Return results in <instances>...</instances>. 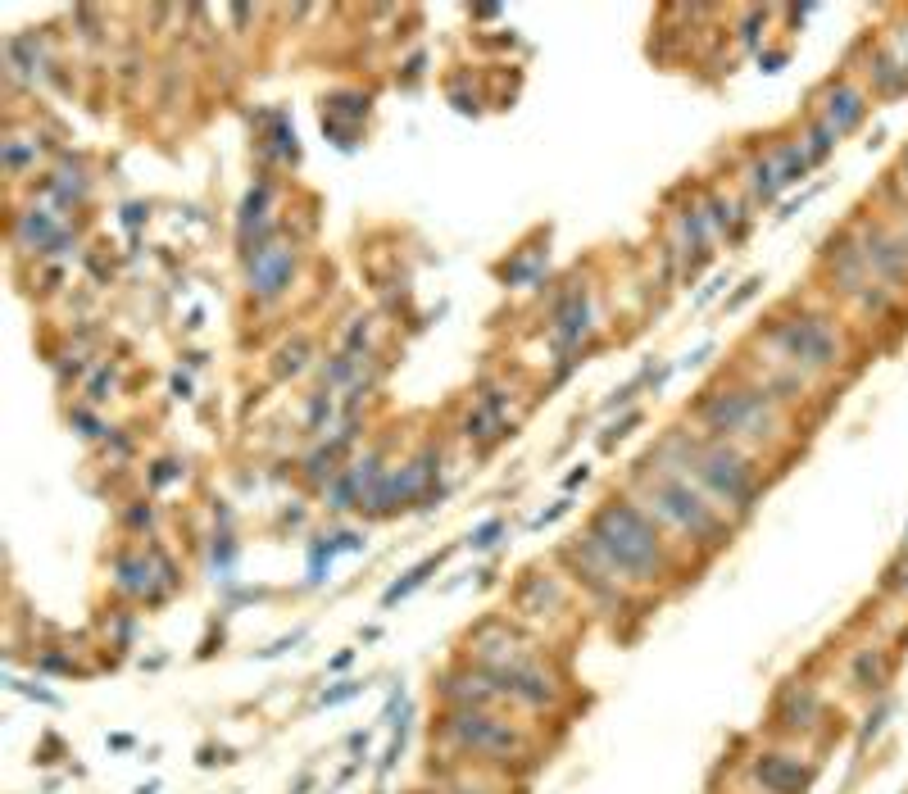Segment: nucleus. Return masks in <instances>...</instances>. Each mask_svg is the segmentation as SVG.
Masks as SVG:
<instances>
[{
  "instance_id": "6ab92c4d",
  "label": "nucleus",
  "mask_w": 908,
  "mask_h": 794,
  "mask_svg": "<svg viewBox=\"0 0 908 794\" xmlns=\"http://www.w3.org/2000/svg\"><path fill=\"white\" fill-rule=\"evenodd\" d=\"M750 772L768 794H804V785H809V772L786 754H759L750 763Z\"/></svg>"
},
{
  "instance_id": "8fccbe9b",
  "label": "nucleus",
  "mask_w": 908,
  "mask_h": 794,
  "mask_svg": "<svg viewBox=\"0 0 908 794\" xmlns=\"http://www.w3.org/2000/svg\"><path fill=\"white\" fill-rule=\"evenodd\" d=\"M722 286H727V277H713V282H709V286H704V291H700V295H695V309H704V304H709V300H713V295H722Z\"/></svg>"
},
{
  "instance_id": "aec40b11",
  "label": "nucleus",
  "mask_w": 908,
  "mask_h": 794,
  "mask_svg": "<svg viewBox=\"0 0 908 794\" xmlns=\"http://www.w3.org/2000/svg\"><path fill=\"white\" fill-rule=\"evenodd\" d=\"M700 205H704V218H709L713 236H727V241H741V236H745V227H750V214H745L741 200H731L727 191L709 187V191L700 196Z\"/></svg>"
},
{
  "instance_id": "864d4df0",
  "label": "nucleus",
  "mask_w": 908,
  "mask_h": 794,
  "mask_svg": "<svg viewBox=\"0 0 908 794\" xmlns=\"http://www.w3.org/2000/svg\"><path fill=\"white\" fill-rule=\"evenodd\" d=\"M350 663H355V649H341V654H336V658H332V663H327V667H332V672H346Z\"/></svg>"
},
{
  "instance_id": "f257e3e1",
  "label": "nucleus",
  "mask_w": 908,
  "mask_h": 794,
  "mask_svg": "<svg viewBox=\"0 0 908 794\" xmlns=\"http://www.w3.org/2000/svg\"><path fill=\"white\" fill-rule=\"evenodd\" d=\"M573 545L586 559H595L613 581H622L627 590H654L668 577L681 572L677 540L641 509L627 491L609 495L604 504H595L591 518L582 522V536H573Z\"/></svg>"
},
{
  "instance_id": "f3484780",
  "label": "nucleus",
  "mask_w": 908,
  "mask_h": 794,
  "mask_svg": "<svg viewBox=\"0 0 908 794\" xmlns=\"http://www.w3.org/2000/svg\"><path fill=\"white\" fill-rule=\"evenodd\" d=\"M863 118H868V96H863L859 87L849 78L831 82L827 91H822V105H818V123L822 128H831L836 137H849V132L859 128Z\"/></svg>"
},
{
  "instance_id": "1a4fd4ad",
  "label": "nucleus",
  "mask_w": 908,
  "mask_h": 794,
  "mask_svg": "<svg viewBox=\"0 0 908 794\" xmlns=\"http://www.w3.org/2000/svg\"><path fill=\"white\" fill-rule=\"evenodd\" d=\"M241 264H246V295L250 300L277 304V300H287L296 277H300V246L296 241H273V246L255 250V255L241 259Z\"/></svg>"
},
{
  "instance_id": "72a5a7b5",
  "label": "nucleus",
  "mask_w": 908,
  "mask_h": 794,
  "mask_svg": "<svg viewBox=\"0 0 908 794\" xmlns=\"http://www.w3.org/2000/svg\"><path fill=\"white\" fill-rule=\"evenodd\" d=\"M114 391H119V373L114 368H96V377L87 382V400L105 404V400H114Z\"/></svg>"
},
{
  "instance_id": "c9c22d12",
  "label": "nucleus",
  "mask_w": 908,
  "mask_h": 794,
  "mask_svg": "<svg viewBox=\"0 0 908 794\" xmlns=\"http://www.w3.org/2000/svg\"><path fill=\"white\" fill-rule=\"evenodd\" d=\"M359 690H364V681H336V686H327L323 695H318V708H336V704H346V699H355Z\"/></svg>"
},
{
  "instance_id": "20e7f679",
  "label": "nucleus",
  "mask_w": 908,
  "mask_h": 794,
  "mask_svg": "<svg viewBox=\"0 0 908 794\" xmlns=\"http://www.w3.org/2000/svg\"><path fill=\"white\" fill-rule=\"evenodd\" d=\"M432 745H445L459 763L509 772L518 763H536V731L509 722V713H482V708H441L432 722Z\"/></svg>"
},
{
  "instance_id": "58836bf2",
  "label": "nucleus",
  "mask_w": 908,
  "mask_h": 794,
  "mask_svg": "<svg viewBox=\"0 0 908 794\" xmlns=\"http://www.w3.org/2000/svg\"><path fill=\"white\" fill-rule=\"evenodd\" d=\"M10 686H14V690H19V695L37 699V704H50V708L60 704V695H50V690H46V686H37V681H14V677H10Z\"/></svg>"
},
{
  "instance_id": "a19ab883",
  "label": "nucleus",
  "mask_w": 908,
  "mask_h": 794,
  "mask_svg": "<svg viewBox=\"0 0 908 794\" xmlns=\"http://www.w3.org/2000/svg\"><path fill=\"white\" fill-rule=\"evenodd\" d=\"M395 713H405V686H395L391 695H386L382 717H377V722H382V726H395Z\"/></svg>"
},
{
  "instance_id": "de8ad7c7",
  "label": "nucleus",
  "mask_w": 908,
  "mask_h": 794,
  "mask_svg": "<svg viewBox=\"0 0 908 794\" xmlns=\"http://www.w3.org/2000/svg\"><path fill=\"white\" fill-rule=\"evenodd\" d=\"M73 427H82V436H100V432H105V427H100V422L91 418L87 409H73Z\"/></svg>"
},
{
  "instance_id": "c756f323",
  "label": "nucleus",
  "mask_w": 908,
  "mask_h": 794,
  "mask_svg": "<svg viewBox=\"0 0 908 794\" xmlns=\"http://www.w3.org/2000/svg\"><path fill=\"white\" fill-rule=\"evenodd\" d=\"M359 377V359L346 350H336L332 359L323 363V391H336V386H350Z\"/></svg>"
},
{
  "instance_id": "e433bc0d",
  "label": "nucleus",
  "mask_w": 908,
  "mask_h": 794,
  "mask_svg": "<svg viewBox=\"0 0 908 794\" xmlns=\"http://www.w3.org/2000/svg\"><path fill=\"white\" fill-rule=\"evenodd\" d=\"M405 736H409V726L400 722V726H391V745H386V754H382V763H377V772H395V758L405 754Z\"/></svg>"
},
{
  "instance_id": "680f3d73",
  "label": "nucleus",
  "mask_w": 908,
  "mask_h": 794,
  "mask_svg": "<svg viewBox=\"0 0 908 794\" xmlns=\"http://www.w3.org/2000/svg\"><path fill=\"white\" fill-rule=\"evenodd\" d=\"M373 794H382V790H373Z\"/></svg>"
},
{
  "instance_id": "5701e85b",
  "label": "nucleus",
  "mask_w": 908,
  "mask_h": 794,
  "mask_svg": "<svg viewBox=\"0 0 908 794\" xmlns=\"http://www.w3.org/2000/svg\"><path fill=\"white\" fill-rule=\"evenodd\" d=\"M323 123H336V118H350V128H359L368 118V105L373 100L364 96V91H332V96H323Z\"/></svg>"
},
{
  "instance_id": "a878e982",
  "label": "nucleus",
  "mask_w": 908,
  "mask_h": 794,
  "mask_svg": "<svg viewBox=\"0 0 908 794\" xmlns=\"http://www.w3.org/2000/svg\"><path fill=\"white\" fill-rule=\"evenodd\" d=\"M273 373L277 377H300L309 368V359H314V345H309V336H291V341H282L277 345V354H273Z\"/></svg>"
},
{
  "instance_id": "bf43d9fd",
  "label": "nucleus",
  "mask_w": 908,
  "mask_h": 794,
  "mask_svg": "<svg viewBox=\"0 0 908 794\" xmlns=\"http://www.w3.org/2000/svg\"><path fill=\"white\" fill-rule=\"evenodd\" d=\"M137 794H159V781H146V785H137Z\"/></svg>"
},
{
  "instance_id": "9d476101",
  "label": "nucleus",
  "mask_w": 908,
  "mask_h": 794,
  "mask_svg": "<svg viewBox=\"0 0 908 794\" xmlns=\"http://www.w3.org/2000/svg\"><path fill=\"white\" fill-rule=\"evenodd\" d=\"M545 332H550V345L559 359H582L586 341L595 336V309H591V291L582 282H573L559 300L550 304V318H545Z\"/></svg>"
},
{
  "instance_id": "052dcab7",
  "label": "nucleus",
  "mask_w": 908,
  "mask_h": 794,
  "mask_svg": "<svg viewBox=\"0 0 908 794\" xmlns=\"http://www.w3.org/2000/svg\"><path fill=\"white\" fill-rule=\"evenodd\" d=\"M904 173H908V150H904Z\"/></svg>"
},
{
  "instance_id": "49530a36",
  "label": "nucleus",
  "mask_w": 908,
  "mask_h": 794,
  "mask_svg": "<svg viewBox=\"0 0 908 794\" xmlns=\"http://www.w3.org/2000/svg\"><path fill=\"white\" fill-rule=\"evenodd\" d=\"M178 463H173V459H164V463H155V472H150V486H164V481H173V477H178Z\"/></svg>"
},
{
  "instance_id": "393cba45",
  "label": "nucleus",
  "mask_w": 908,
  "mask_h": 794,
  "mask_svg": "<svg viewBox=\"0 0 908 794\" xmlns=\"http://www.w3.org/2000/svg\"><path fill=\"white\" fill-rule=\"evenodd\" d=\"M436 568H441V554H427L423 563H414V568H409L405 577L395 581V586H386V590H382V608H395V604H400V599H409V595H414L418 586H423L427 577H432Z\"/></svg>"
},
{
  "instance_id": "f03ea898",
  "label": "nucleus",
  "mask_w": 908,
  "mask_h": 794,
  "mask_svg": "<svg viewBox=\"0 0 908 794\" xmlns=\"http://www.w3.org/2000/svg\"><path fill=\"white\" fill-rule=\"evenodd\" d=\"M650 454L659 463H668V468H677L681 477H691L722 513L745 518V513L759 504L763 481H759V468H754V459H750L745 445L722 441V436H709V432H700V427L686 422V427L663 432V441L654 445Z\"/></svg>"
},
{
  "instance_id": "4c0bfd02",
  "label": "nucleus",
  "mask_w": 908,
  "mask_h": 794,
  "mask_svg": "<svg viewBox=\"0 0 908 794\" xmlns=\"http://www.w3.org/2000/svg\"><path fill=\"white\" fill-rule=\"evenodd\" d=\"M123 522H128L132 531H150V527H155V504H146V500H141V504H132V509H128V518H123Z\"/></svg>"
},
{
  "instance_id": "4be33fe9",
  "label": "nucleus",
  "mask_w": 908,
  "mask_h": 794,
  "mask_svg": "<svg viewBox=\"0 0 908 794\" xmlns=\"http://www.w3.org/2000/svg\"><path fill=\"white\" fill-rule=\"evenodd\" d=\"M745 191H750V205H772V200L786 191L772 155H754L750 164H745Z\"/></svg>"
},
{
  "instance_id": "a211bd4d",
  "label": "nucleus",
  "mask_w": 908,
  "mask_h": 794,
  "mask_svg": "<svg viewBox=\"0 0 908 794\" xmlns=\"http://www.w3.org/2000/svg\"><path fill=\"white\" fill-rule=\"evenodd\" d=\"M368 549V536L355 527H332L309 545V586H323L327 572H332V559L336 554H364Z\"/></svg>"
},
{
  "instance_id": "473e14b6",
  "label": "nucleus",
  "mask_w": 908,
  "mask_h": 794,
  "mask_svg": "<svg viewBox=\"0 0 908 794\" xmlns=\"http://www.w3.org/2000/svg\"><path fill=\"white\" fill-rule=\"evenodd\" d=\"M500 536H504V518H486L482 527L468 536V549H473V554H491V549L500 545Z\"/></svg>"
},
{
  "instance_id": "f704fd0d",
  "label": "nucleus",
  "mask_w": 908,
  "mask_h": 794,
  "mask_svg": "<svg viewBox=\"0 0 908 794\" xmlns=\"http://www.w3.org/2000/svg\"><path fill=\"white\" fill-rule=\"evenodd\" d=\"M632 427H641V409H627V413H622L609 432L600 436V445H604V450H613L618 441H627V436H632Z\"/></svg>"
},
{
  "instance_id": "b1692460",
  "label": "nucleus",
  "mask_w": 908,
  "mask_h": 794,
  "mask_svg": "<svg viewBox=\"0 0 908 794\" xmlns=\"http://www.w3.org/2000/svg\"><path fill=\"white\" fill-rule=\"evenodd\" d=\"M772 164H777V173H781V187H795V182H804V173L813 168L804 141H781V146L772 150Z\"/></svg>"
},
{
  "instance_id": "0eeeda50",
  "label": "nucleus",
  "mask_w": 908,
  "mask_h": 794,
  "mask_svg": "<svg viewBox=\"0 0 908 794\" xmlns=\"http://www.w3.org/2000/svg\"><path fill=\"white\" fill-rule=\"evenodd\" d=\"M477 677H486L500 699L509 708H523V713H559L563 708V677H554L545 658H536L532 649L514 658H500V663H468Z\"/></svg>"
},
{
  "instance_id": "13d9d810",
  "label": "nucleus",
  "mask_w": 908,
  "mask_h": 794,
  "mask_svg": "<svg viewBox=\"0 0 908 794\" xmlns=\"http://www.w3.org/2000/svg\"><path fill=\"white\" fill-rule=\"evenodd\" d=\"M109 749H132V736H109Z\"/></svg>"
},
{
  "instance_id": "c85d7f7f",
  "label": "nucleus",
  "mask_w": 908,
  "mask_h": 794,
  "mask_svg": "<svg viewBox=\"0 0 908 794\" xmlns=\"http://www.w3.org/2000/svg\"><path fill=\"white\" fill-rule=\"evenodd\" d=\"M341 350L355 354L359 363H368L377 354V341H373V318H355V323L346 327V341H341Z\"/></svg>"
},
{
  "instance_id": "7ed1b4c3",
  "label": "nucleus",
  "mask_w": 908,
  "mask_h": 794,
  "mask_svg": "<svg viewBox=\"0 0 908 794\" xmlns=\"http://www.w3.org/2000/svg\"><path fill=\"white\" fill-rule=\"evenodd\" d=\"M627 495H632L668 536L686 540V545L722 549L731 540L727 513H722L691 477H681L677 468L659 463L654 454H645V459L627 472Z\"/></svg>"
},
{
  "instance_id": "cd10ccee",
  "label": "nucleus",
  "mask_w": 908,
  "mask_h": 794,
  "mask_svg": "<svg viewBox=\"0 0 908 794\" xmlns=\"http://www.w3.org/2000/svg\"><path fill=\"white\" fill-rule=\"evenodd\" d=\"M332 418H336V395L318 386V391L309 395V404H305V432L309 436L327 432V427H332Z\"/></svg>"
},
{
  "instance_id": "09e8293b",
  "label": "nucleus",
  "mask_w": 908,
  "mask_h": 794,
  "mask_svg": "<svg viewBox=\"0 0 908 794\" xmlns=\"http://www.w3.org/2000/svg\"><path fill=\"white\" fill-rule=\"evenodd\" d=\"M586 481H591V468H586V463H577V468L563 477V491H577V486H586Z\"/></svg>"
},
{
  "instance_id": "79ce46f5",
  "label": "nucleus",
  "mask_w": 908,
  "mask_h": 794,
  "mask_svg": "<svg viewBox=\"0 0 908 794\" xmlns=\"http://www.w3.org/2000/svg\"><path fill=\"white\" fill-rule=\"evenodd\" d=\"M868 672H872V681H877V690H881V658L877 654H859V663H854V677H859V681H868Z\"/></svg>"
},
{
  "instance_id": "ddd939ff",
  "label": "nucleus",
  "mask_w": 908,
  "mask_h": 794,
  "mask_svg": "<svg viewBox=\"0 0 908 794\" xmlns=\"http://www.w3.org/2000/svg\"><path fill=\"white\" fill-rule=\"evenodd\" d=\"M10 241H14V250H19V255H37V259L64 255L60 246H69V227L60 223V214H55L50 205H28V209H19V214H14Z\"/></svg>"
},
{
  "instance_id": "bb28decb",
  "label": "nucleus",
  "mask_w": 908,
  "mask_h": 794,
  "mask_svg": "<svg viewBox=\"0 0 908 794\" xmlns=\"http://www.w3.org/2000/svg\"><path fill=\"white\" fill-rule=\"evenodd\" d=\"M427 794H500V790L486 785L482 772H468V763H464V767H454V772L436 776V790H427Z\"/></svg>"
},
{
  "instance_id": "a18cd8bd",
  "label": "nucleus",
  "mask_w": 908,
  "mask_h": 794,
  "mask_svg": "<svg viewBox=\"0 0 908 794\" xmlns=\"http://www.w3.org/2000/svg\"><path fill=\"white\" fill-rule=\"evenodd\" d=\"M37 672H73V663L64 654H41L37 658Z\"/></svg>"
},
{
  "instance_id": "f8f14e48",
  "label": "nucleus",
  "mask_w": 908,
  "mask_h": 794,
  "mask_svg": "<svg viewBox=\"0 0 908 794\" xmlns=\"http://www.w3.org/2000/svg\"><path fill=\"white\" fill-rule=\"evenodd\" d=\"M568 613V581L554 568H527L514 586V622H536V618H563Z\"/></svg>"
},
{
  "instance_id": "9b49d317",
  "label": "nucleus",
  "mask_w": 908,
  "mask_h": 794,
  "mask_svg": "<svg viewBox=\"0 0 908 794\" xmlns=\"http://www.w3.org/2000/svg\"><path fill=\"white\" fill-rule=\"evenodd\" d=\"M559 563L568 568V577H573V586L582 590L586 599H591L600 613H609V618H622V613H636V590H627L622 581H613L609 572L600 568L595 559H586L582 549L568 540V545L559 549Z\"/></svg>"
},
{
  "instance_id": "4468645a",
  "label": "nucleus",
  "mask_w": 908,
  "mask_h": 794,
  "mask_svg": "<svg viewBox=\"0 0 908 794\" xmlns=\"http://www.w3.org/2000/svg\"><path fill=\"white\" fill-rule=\"evenodd\" d=\"M109 577H114V590L123 599H132V604H164L168 599L164 577H159L150 549H119L114 563H109Z\"/></svg>"
},
{
  "instance_id": "c03bdc74",
  "label": "nucleus",
  "mask_w": 908,
  "mask_h": 794,
  "mask_svg": "<svg viewBox=\"0 0 908 794\" xmlns=\"http://www.w3.org/2000/svg\"><path fill=\"white\" fill-rule=\"evenodd\" d=\"M759 286H763V277H750V282H741V291H736V295L727 300V314H736V309H741V304L750 300V295L759 291Z\"/></svg>"
},
{
  "instance_id": "2f4dec72",
  "label": "nucleus",
  "mask_w": 908,
  "mask_h": 794,
  "mask_svg": "<svg viewBox=\"0 0 908 794\" xmlns=\"http://www.w3.org/2000/svg\"><path fill=\"white\" fill-rule=\"evenodd\" d=\"M209 559H214L218 581H232V563H237V540H232V531L214 536V549H209Z\"/></svg>"
},
{
  "instance_id": "6e6d98bb",
  "label": "nucleus",
  "mask_w": 908,
  "mask_h": 794,
  "mask_svg": "<svg viewBox=\"0 0 908 794\" xmlns=\"http://www.w3.org/2000/svg\"><path fill=\"white\" fill-rule=\"evenodd\" d=\"M309 790H314V772H305V776H300V781H296V790H291V794H309Z\"/></svg>"
},
{
  "instance_id": "6e6552de",
  "label": "nucleus",
  "mask_w": 908,
  "mask_h": 794,
  "mask_svg": "<svg viewBox=\"0 0 908 794\" xmlns=\"http://www.w3.org/2000/svg\"><path fill=\"white\" fill-rule=\"evenodd\" d=\"M772 350L795 368V373H827L840 363V332L836 323L827 318H813V314H800V318H781L777 327L768 332Z\"/></svg>"
},
{
  "instance_id": "423d86ee",
  "label": "nucleus",
  "mask_w": 908,
  "mask_h": 794,
  "mask_svg": "<svg viewBox=\"0 0 908 794\" xmlns=\"http://www.w3.org/2000/svg\"><path fill=\"white\" fill-rule=\"evenodd\" d=\"M436 477H441V450H436V445H423L414 459L391 463V468L373 481V491L359 500V513H364V518H395V513L414 509V504H423V500H441Z\"/></svg>"
},
{
  "instance_id": "2eb2a0df",
  "label": "nucleus",
  "mask_w": 908,
  "mask_h": 794,
  "mask_svg": "<svg viewBox=\"0 0 908 794\" xmlns=\"http://www.w3.org/2000/svg\"><path fill=\"white\" fill-rule=\"evenodd\" d=\"M391 468L386 463V445H373V450H364V454H355V459L341 468V477L332 481L323 491V500H327V513H350V509H359V500H364L368 491H373V481L382 477V472Z\"/></svg>"
},
{
  "instance_id": "5fc2aeb1",
  "label": "nucleus",
  "mask_w": 908,
  "mask_h": 794,
  "mask_svg": "<svg viewBox=\"0 0 908 794\" xmlns=\"http://www.w3.org/2000/svg\"><path fill=\"white\" fill-rule=\"evenodd\" d=\"M709 354H713V345L704 341V345H700V350H695V354H686V368H700V363L709 359Z\"/></svg>"
},
{
  "instance_id": "603ef678",
  "label": "nucleus",
  "mask_w": 908,
  "mask_h": 794,
  "mask_svg": "<svg viewBox=\"0 0 908 794\" xmlns=\"http://www.w3.org/2000/svg\"><path fill=\"white\" fill-rule=\"evenodd\" d=\"M890 586H899V590L908 595V559L899 563V568H890Z\"/></svg>"
},
{
  "instance_id": "37998d69",
  "label": "nucleus",
  "mask_w": 908,
  "mask_h": 794,
  "mask_svg": "<svg viewBox=\"0 0 908 794\" xmlns=\"http://www.w3.org/2000/svg\"><path fill=\"white\" fill-rule=\"evenodd\" d=\"M300 640H305V631H291V636L273 640V645H268V649H259V658H277V654H287V649H296Z\"/></svg>"
},
{
  "instance_id": "7c9ffc66",
  "label": "nucleus",
  "mask_w": 908,
  "mask_h": 794,
  "mask_svg": "<svg viewBox=\"0 0 908 794\" xmlns=\"http://www.w3.org/2000/svg\"><path fill=\"white\" fill-rule=\"evenodd\" d=\"M28 164H37V146H23L19 132H10L5 137V168H10V177H23Z\"/></svg>"
},
{
  "instance_id": "39448f33",
  "label": "nucleus",
  "mask_w": 908,
  "mask_h": 794,
  "mask_svg": "<svg viewBox=\"0 0 908 794\" xmlns=\"http://www.w3.org/2000/svg\"><path fill=\"white\" fill-rule=\"evenodd\" d=\"M691 422L700 427V432L722 436V441L763 445V441L777 436L781 409H777V400L754 382H718L695 400Z\"/></svg>"
},
{
  "instance_id": "412c9836",
  "label": "nucleus",
  "mask_w": 908,
  "mask_h": 794,
  "mask_svg": "<svg viewBox=\"0 0 908 794\" xmlns=\"http://www.w3.org/2000/svg\"><path fill=\"white\" fill-rule=\"evenodd\" d=\"M459 436H464L468 445H477V450H486V445H495V441H504V436H514V422H504V418H495L486 404H473V409L459 418Z\"/></svg>"
},
{
  "instance_id": "dca6fc26",
  "label": "nucleus",
  "mask_w": 908,
  "mask_h": 794,
  "mask_svg": "<svg viewBox=\"0 0 908 794\" xmlns=\"http://www.w3.org/2000/svg\"><path fill=\"white\" fill-rule=\"evenodd\" d=\"M282 241L277 236V218H273V182L259 177L255 187L241 196V209H237V246H241V259H250L255 250L273 246Z\"/></svg>"
},
{
  "instance_id": "4d7b16f0",
  "label": "nucleus",
  "mask_w": 908,
  "mask_h": 794,
  "mask_svg": "<svg viewBox=\"0 0 908 794\" xmlns=\"http://www.w3.org/2000/svg\"><path fill=\"white\" fill-rule=\"evenodd\" d=\"M173 391H178V395H182V400H187V395H191V382H187V377H182V373H178V377H173Z\"/></svg>"
},
{
  "instance_id": "ea45409f",
  "label": "nucleus",
  "mask_w": 908,
  "mask_h": 794,
  "mask_svg": "<svg viewBox=\"0 0 908 794\" xmlns=\"http://www.w3.org/2000/svg\"><path fill=\"white\" fill-rule=\"evenodd\" d=\"M568 509H573V500H568V495H563V500H554L550 509H541V513L532 518V531H541V527H550V522H559Z\"/></svg>"
},
{
  "instance_id": "3c124183",
  "label": "nucleus",
  "mask_w": 908,
  "mask_h": 794,
  "mask_svg": "<svg viewBox=\"0 0 908 794\" xmlns=\"http://www.w3.org/2000/svg\"><path fill=\"white\" fill-rule=\"evenodd\" d=\"M350 754H368V745H373V731H350Z\"/></svg>"
}]
</instances>
